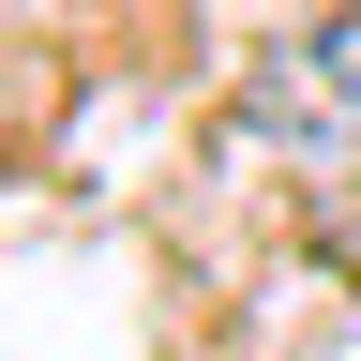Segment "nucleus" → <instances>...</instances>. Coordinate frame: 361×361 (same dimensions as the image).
Listing matches in <instances>:
<instances>
[{
    "instance_id": "1",
    "label": "nucleus",
    "mask_w": 361,
    "mask_h": 361,
    "mask_svg": "<svg viewBox=\"0 0 361 361\" xmlns=\"http://www.w3.org/2000/svg\"><path fill=\"white\" fill-rule=\"evenodd\" d=\"M241 121H256V135H316V151H346V135H361V0H346V16H316L286 61L256 75Z\"/></svg>"
},
{
    "instance_id": "2",
    "label": "nucleus",
    "mask_w": 361,
    "mask_h": 361,
    "mask_svg": "<svg viewBox=\"0 0 361 361\" xmlns=\"http://www.w3.org/2000/svg\"><path fill=\"white\" fill-rule=\"evenodd\" d=\"M301 241L331 256V271H361V135H346V151H316V196H301Z\"/></svg>"
}]
</instances>
